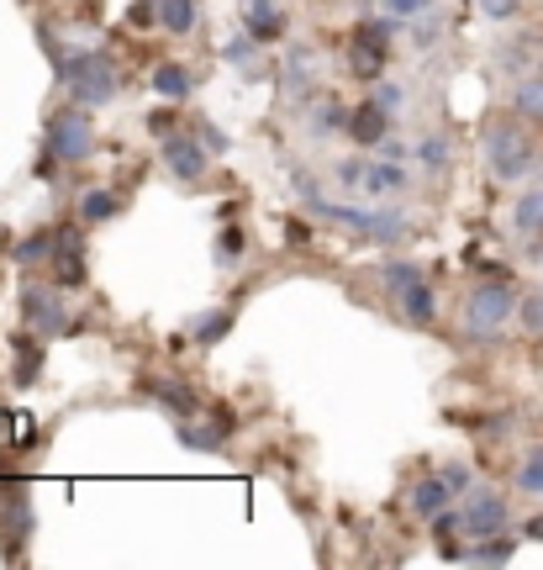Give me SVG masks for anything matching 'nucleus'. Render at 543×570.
<instances>
[{
	"mask_svg": "<svg viewBox=\"0 0 543 570\" xmlns=\"http://www.w3.org/2000/svg\"><path fill=\"white\" fill-rule=\"evenodd\" d=\"M48 53H53V80L80 106H106L117 96V63L106 59V53H90V48H80V53L48 48Z\"/></svg>",
	"mask_w": 543,
	"mask_h": 570,
	"instance_id": "obj_1",
	"label": "nucleus"
},
{
	"mask_svg": "<svg viewBox=\"0 0 543 570\" xmlns=\"http://www.w3.org/2000/svg\"><path fill=\"white\" fill-rule=\"evenodd\" d=\"M517 302H523V296L506 281H475L470 296H464V333H470V338H496V333L512 323Z\"/></svg>",
	"mask_w": 543,
	"mask_h": 570,
	"instance_id": "obj_2",
	"label": "nucleus"
},
{
	"mask_svg": "<svg viewBox=\"0 0 543 570\" xmlns=\"http://www.w3.org/2000/svg\"><path fill=\"white\" fill-rule=\"evenodd\" d=\"M485 164H491L496 180L512 185L539 169V148H533V138L517 122H491V132H485Z\"/></svg>",
	"mask_w": 543,
	"mask_h": 570,
	"instance_id": "obj_3",
	"label": "nucleus"
},
{
	"mask_svg": "<svg viewBox=\"0 0 543 570\" xmlns=\"http://www.w3.org/2000/svg\"><path fill=\"white\" fill-rule=\"evenodd\" d=\"M396 27L402 21L396 17H375V21H364L359 32L348 38V69L359 75V80H381L385 75V53H391V38H396Z\"/></svg>",
	"mask_w": 543,
	"mask_h": 570,
	"instance_id": "obj_4",
	"label": "nucleus"
},
{
	"mask_svg": "<svg viewBox=\"0 0 543 570\" xmlns=\"http://www.w3.org/2000/svg\"><path fill=\"white\" fill-rule=\"evenodd\" d=\"M506 518H512V502H506L496 487H470L460 497V529L470 533V539H491V533H502Z\"/></svg>",
	"mask_w": 543,
	"mask_h": 570,
	"instance_id": "obj_5",
	"label": "nucleus"
},
{
	"mask_svg": "<svg viewBox=\"0 0 543 570\" xmlns=\"http://www.w3.org/2000/svg\"><path fill=\"white\" fill-rule=\"evenodd\" d=\"M90 148H96V122L85 117V106L59 111V117L48 122V154H53L59 164H80Z\"/></svg>",
	"mask_w": 543,
	"mask_h": 570,
	"instance_id": "obj_6",
	"label": "nucleus"
},
{
	"mask_svg": "<svg viewBox=\"0 0 543 570\" xmlns=\"http://www.w3.org/2000/svg\"><path fill=\"white\" fill-rule=\"evenodd\" d=\"M21 312H27V327H32L38 338H59V333H69V317H63L59 296L42 291V285H32V291L21 296Z\"/></svg>",
	"mask_w": 543,
	"mask_h": 570,
	"instance_id": "obj_7",
	"label": "nucleus"
},
{
	"mask_svg": "<svg viewBox=\"0 0 543 570\" xmlns=\"http://www.w3.org/2000/svg\"><path fill=\"white\" fill-rule=\"evenodd\" d=\"M164 164H169L175 180H201L206 175V148L196 138H185V132H169V138H164Z\"/></svg>",
	"mask_w": 543,
	"mask_h": 570,
	"instance_id": "obj_8",
	"label": "nucleus"
},
{
	"mask_svg": "<svg viewBox=\"0 0 543 570\" xmlns=\"http://www.w3.org/2000/svg\"><path fill=\"white\" fill-rule=\"evenodd\" d=\"M348 138L359 142V148H375V142L391 138V111L381 101H364L348 111Z\"/></svg>",
	"mask_w": 543,
	"mask_h": 570,
	"instance_id": "obj_9",
	"label": "nucleus"
},
{
	"mask_svg": "<svg viewBox=\"0 0 543 570\" xmlns=\"http://www.w3.org/2000/svg\"><path fill=\"white\" fill-rule=\"evenodd\" d=\"M406 502H412V512H417V518H438V512H448L460 497H454V487H448L443 475H423L417 487L406 491Z\"/></svg>",
	"mask_w": 543,
	"mask_h": 570,
	"instance_id": "obj_10",
	"label": "nucleus"
},
{
	"mask_svg": "<svg viewBox=\"0 0 543 570\" xmlns=\"http://www.w3.org/2000/svg\"><path fill=\"white\" fill-rule=\"evenodd\" d=\"M233 412H211V423L206 428H196V417H180V444H190V449H206V454H211V449H221L227 444V433H233Z\"/></svg>",
	"mask_w": 543,
	"mask_h": 570,
	"instance_id": "obj_11",
	"label": "nucleus"
},
{
	"mask_svg": "<svg viewBox=\"0 0 543 570\" xmlns=\"http://www.w3.org/2000/svg\"><path fill=\"white\" fill-rule=\"evenodd\" d=\"M512 233L517 238H543V185L523 190L517 206H512Z\"/></svg>",
	"mask_w": 543,
	"mask_h": 570,
	"instance_id": "obj_12",
	"label": "nucleus"
},
{
	"mask_svg": "<svg viewBox=\"0 0 543 570\" xmlns=\"http://www.w3.org/2000/svg\"><path fill=\"white\" fill-rule=\"evenodd\" d=\"M148 391H154V396H159V402L175 412V417H196V412H201L196 391L185 386V381H164V375H154V381H148Z\"/></svg>",
	"mask_w": 543,
	"mask_h": 570,
	"instance_id": "obj_13",
	"label": "nucleus"
},
{
	"mask_svg": "<svg viewBox=\"0 0 543 570\" xmlns=\"http://www.w3.org/2000/svg\"><path fill=\"white\" fill-rule=\"evenodd\" d=\"M512 111H517L523 122H539L543 127V69L512 85Z\"/></svg>",
	"mask_w": 543,
	"mask_h": 570,
	"instance_id": "obj_14",
	"label": "nucleus"
},
{
	"mask_svg": "<svg viewBox=\"0 0 543 570\" xmlns=\"http://www.w3.org/2000/svg\"><path fill=\"white\" fill-rule=\"evenodd\" d=\"M512 554H517V539L512 533H491L475 550H460V560H470V566H506Z\"/></svg>",
	"mask_w": 543,
	"mask_h": 570,
	"instance_id": "obj_15",
	"label": "nucleus"
},
{
	"mask_svg": "<svg viewBox=\"0 0 543 570\" xmlns=\"http://www.w3.org/2000/svg\"><path fill=\"white\" fill-rule=\"evenodd\" d=\"M280 27H285V17H280V6L275 0H248V32L259 42H275L280 38Z\"/></svg>",
	"mask_w": 543,
	"mask_h": 570,
	"instance_id": "obj_16",
	"label": "nucleus"
},
{
	"mask_svg": "<svg viewBox=\"0 0 543 570\" xmlns=\"http://www.w3.org/2000/svg\"><path fill=\"white\" fill-rule=\"evenodd\" d=\"M154 90H159L164 101H185V96L196 90V80H190V69H185V63H159V75H154Z\"/></svg>",
	"mask_w": 543,
	"mask_h": 570,
	"instance_id": "obj_17",
	"label": "nucleus"
},
{
	"mask_svg": "<svg viewBox=\"0 0 543 570\" xmlns=\"http://www.w3.org/2000/svg\"><path fill=\"white\" fill-rule=\"evenodd\" d=\"M402 312H406V323H417V327L433 323V312H438V296H433V285H427V281L412 285V291L402 296Z\"/></svg>",
	"mask_w": 543,
	"mask_h": 570,
	"instance_id": "obj_18",
	"label": "nucleus"
},
{
	"mask_svg": "<svg viewBox=\"0 0 543 570\" xmlns=\"http://www.w3.org/2000/svg\"><path fill=\"white\" fill-rule=\"evenodd\" d=\"M159 21L164 32H175V38L196 32V0H159Z\"/></svg>",
	"mask_w": 543,
	"mask_h": 570,
	"instance_id": "obj_19",
	"label": "nucleus"
},
{
	"mask_svg": "<svg viewBox=\"0 0 543 570\" xmlns=\"http://www.w3.org/2000/svg\"><path fill=\"white\" fill-rule=\"evenodd\" d=\"M117 212H121L117 190H85L80 196V223H111Z\"/></svg>",
	"mask_w": 543,
	"mask_h": 570,
	"instance_id": "obj_20",
	"label": "nucleus"
},
{
	"mask_svg": "<svg viewBox=\"0 0 543 570\" xmlns=\"http://www.w3.org/2000/svg\"><path fill=\"white\" fill-rule=\"evenodd\" d=\"M512 481H517L523 497H543V444L527 449L523 460H517V475H512Z\"/></svg>",
	"mask_w": 543,
	"mask_h": 570,
	"instance_id": "obj_21",
	"label": "nucleus"
},
{
	"mask_svg": "<svg viewBox=\"0 0 543 570\" xmlns=\"http://www.w3.org/2000/svg\"><path fill=\"white\" fill-rule=\"evenodd\" d=\"M417 281H427L423 265H412V259H385V285H391V296H396V302H402Z\"/></svg>",
	"mask_w": 543,
	"mask_h": 570,
	"instance_id": "obj_22",
	"label": "nucleus"
},
{
	"mask_svg": "<svg viewBox=\"0 0 543 570\" xmlns=\"http://www.w3.org/2000/svg\"><path fill=\"white\" fill-rule=\"evenodd\" d=\"M196 344H221L227 333H233V312H206V317H196Z\"/></svg>",
	"mask_w": 543,
	"mask_h": 570,
	"instance_id": "obj_23",
	"label": "nucleus"
},
{
	"mask_svg": "<svg viewBox=\"0 0 543 570\" xmlns=\"http://www.w3.org/2000/svg\"><path fill=\"white\" fill-rule=\"evenodd\" d=\"M517 327H523L527 338H543V291H527L523 302H517Z\"/></svg>",
	"mask_w": 543,
	"mask_h": 570,
	"instance_id": "obj_24",
	"label": "nucleus"
},
{
	"mask_svg": "<svg viewBox=\"0 0 543 570\" xmlns=\"http://www.w3.org/2000/svg\"><path fill=\"white\" fill-rule=\"evenodd\" d=\"M38 365H42V354L32 344H21V338H17V381H21V386H32V381H38Z\"/></svg>",
	"mask_w": 543,
	"mask_h": 570,
	"instance_id": "obj_25",
	"label": "nucleus"
},
{
	"mask_svg": "<svg viewBox=\"0 0 543 570\" xmlns=\"http://www.w3.org/2000/svg\"><path fill=\"white\" fill-rule=\"evenodd\" d=\"M402 180H406V175H402V169H396V164H375V169L364 175V185H369L375 196H381V190H396V185H402Z\"/></svg>",
	"mask_w": 543,
	"mask_h": 570,
	"instance_id": "obj_26",
	"label": "nucleus"
},
{
	"mask_svg": "<svg viewBox=\"0 0 543 570\" xmlns=\"http://www.w3.org/2000/svg\"><path fill=\"white\" fill-rule=\"evenodd\" d=\"M381 11L396 21H412V17H423V11H433V0H385Z\"/></svg>",
	"mask_w": 543,
	"mask_h": 570,
	"instance_id": "obj_27",
	"label": "nucleus"
},
{
	"mask_svg": "<svg viewBox=\"0 0 543 570\" xmlns=\"http://www.w3.org/2000/svg\"><path fill=\"white\" fill-rule=\"evenodd\" d=\"M333 127H348V117H343L338 106H317V111H312V132L323 138V132H333Z\"/></svg>",
	"mask_w": 543,
	"mask_h": 570,
	"instance_id": "obj_28",
	"label": "nucleus"
},
{
	"mask_svg": "<svg viewBox=\"0 0 543 570\" xmlns=\"http://www.w3.org/2000/svg\"><path fill=\"white\" fill-rule=\"evenodd\" d=\"M417 159H423L427 169H443V164H448V138H427L423 148H417Z\"/></svg>",
	"mask_w": 543,
	"mask_h": 570,
	"instance_id": "obj_29",
	"label": "nucleus"
},
{
	"mask_svg": "<svg viewBox=\"0 0 543 570\" xmlns=\"http://www.w3.org/2000/svg\"><path fill=\"white\" fill-rule=\"evenodd\" d=\"M53 238H59V233H38V238H27V244L17 248V259H21V265H32V259H42V254H48V244H53Z\"/></svg>",
	"mask_w": 543,
	"mask_h": 570,
	"instance_id": "obj_30",
	"label": "nucleus"
},
{
	"mask_svg": "<svg viewBox=\"0 0 543 570\" xmlns=\"http://www.w3.org/2000/svg\"><path fill=\"white\" fill-rule=\"evenodd\" d=\"M481 11L491 21H512L517 11H523V0H481Z\"/></svg>",
	"mask_w": 543,
	"mask_h": 570,
	"instance_id": "obj_31",
	"label": "nucleus"
},
{
	"mask_svg": "<svg viewBox=\"0 0 543 570\" xmlns=\"http://www.w3.org/2000/svg\"><path fill=\"white\" fill-rule=\"evenodd\" d=\"M217 254L227 259V265H233V259H243V233H238V227H227V233L217 238Z\"/></svg>",
	"mask_w": 543,
	"mask_h": 570,
	"instance_id": "obj_32",
	"label": "nucleus"
},
{
	"mask_svg": "<svg viewBox=\"0 0 543 570\" xmlns=\"http://www.w3.org/2000/svg\"><path fill=\"white\" fill-rule=\"evenodd\" d=\"M364 175H369V169H364V159H343L338 164V180L348 185V190H354V185H364Z\"/></svg>",
	"mask_w": 543,
	"mask_h": 570,
	"instance_id": "obj_33",
	"label": "nucleus"
},
{
	"mask_svg": "<svg viewBox=\"0 0 543 570\" xmlns=\"http://www.w3.org/2000/svg\"><path fill=\"white\" fill-rule=\"evenodd\" d=\"M375 101H381L385 111H396V106H402V85H391V80H375Z\"/></svg>",
	"mask_w": 543,
	"mask_h": 570,
	"instance_id": "obj_34",
	"label": "nucleus"
},
{
	"mask_svg": "<svg viewBox=\"0 0 543 570\" xmlns=\"http://www.w3.org/2000/svg\"><path fill=\"white\" fill-rule=\"evenodd\" d=\"M443 481L454 487V497H464V491L475 487V481H470V470H464V465H448V470H443Z\"/></svg>",
	"mask_w": 543,
	"mask_h": 570,
	"instance_id": "obj_35",
	"label": "nucleus"
},
{
	"mask_svg": "<svg viewBox=\"0 0 543 570\" xmlns=\"http://www.w3.org/2000/svg\"><path fill=\"white\" fill-rule=\"evenodd\" d=\"M148 21H159V6H154V0H138V6H132V27H148Z\"/></svg>",
	"mask_w": 543,
	"mask_h": 570,
	"instance_id": "obj_36",
	"label": "nucleus"
},
{
	"mask_svg": "<svg viewBox=\"0 0 543 570\" xmlns=\"http://www.w3.org/2000/svg\"><path fill=\"white\" fill-rule=\"evenodd\" d=\"M148 127H154L159 138H169V132H175V117H169V111H154V117H148Z\"/></svg>",
	"mask_w": 543,
	"mask_h": 570,
	"instance_id": "obj_37",
	"label": "nucleus"
},
{
	"mask_svg": "<svg viewBox=\"0 0 543 570\" xmlns=\"http://www.w3.org/2000/svg\"><path fill=\"white\" fill-rule=\"evenodd\" d=\"M523 539H539V544H543V512H533V518L523 523Z\"/></svg>",
	"mask_w": 543,
	"mask_h": 570,
	"instance_id": "obj_38",
	"label": "nucleus"
},
{
	"mask_svg": "<svg viewBox=\"0 0 543 570\" xmlns=\"http://www.w3.org/2000/svg\"><path fill=\"white\" fill-rule=\"evenodd\" d=\"M533 370L543 375V338H539V348H533Z\"/></svg>",
	"mask_w": 543,
	"mask_h": 570,
	"instance_id": "obj_39",
	"label": "nucleus"
},
{
	"mask_svg": "<svg viewBox=\"0 0 543 570\" xmlns=\"http://www.w3.org/2000/svg\"><path fill=\"white\" fill-rule=\"evenodd\" d=\"M533 63H539V69H543V42H539V53H533Z\"/></svg>",
	"mask_w": 543,
	"mask_h": 570,
	"instance_id": "obj_40",
	"label": "nucleus"
}]
</instances>
